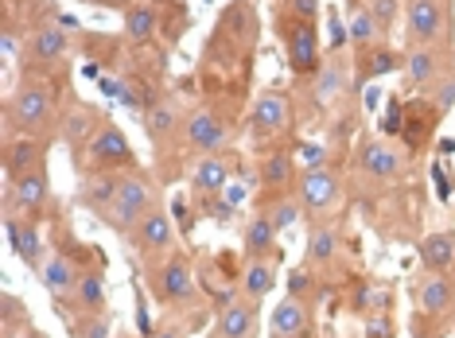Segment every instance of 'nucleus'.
Segmentation results:
<instances>
[{"label":"nucleus","mask_w":455,"mask_h":338,"mask_svg":"<svg viewBox=\"0 0 455 338\" xmlns=\"http://www.w3.org/2000/svg\"><path fill=\"white\" fill-rule=\"evenodd\" d=\"M288 63L299 78L319 70V35L312 20H292V28H288Z\"/></svg>","instance_id":"15"},{"label":"nucleus","mask_w":455,"mask_h":338,"mask_svg":"<svg viewBox=\"0 0 455 338\" xmlns=\"http://www.w3.org/2000/svg\"><path fill=\"white\" fill-rule=\"evenodd\" d=\"M191 187H195V194H203V199L206 194H222L230 187V163H226L219 152H214V156H203L191 171Z\"/></svg>","instance_id":"23"},{"label":"nucleus","mask_w":455,"mask_h":338,"mask_svg":"<svg viewBox=\"0 0 455 338\" xmlns=\"http://www.w3.org/2000/svg\"><path fill=\"white\" fill-rule=\"evenodd\" d=\"M101 8H132V0H94Z\"/></svg>","instance_id":"48"},{"label":"nucleus","mask_w":455,"mask_h":338,"mask_svg":"<svg viewBox=\"0 0 455 338\" xmlns=\"http://www.w3.org/2000/svg\"><path fill=\"white\" fill-rule=\"evenodd\" d=\"M70 51L67 28L63 24H39L32 35H28L24 47V75L28 70H44V67H59Z\"/></svg>","instance_id":"7"},{"label":"nucleus","mask_w":455,"mask_h":338,"mask_svg":"<svg viewBox=\"0 0 455 338\" xmlns=\"http://www.w3.org/2000/svg\"><path fill=\"white\" fill-rule=\"evenodd\" d=\"M148 4H152V0H148Z\"/></svg>","instance_id":"52"},{"label":"nucleus","mask_w":455,"mask_h":338,"mask_svg":"<svg viewBox=\"0 0 455 338\" xmlns=\"http://www.w3.org/2000/svg\"><path fill=\"white\" fill-rule=\"evenodd\" d=\"M366 338H393V323H386V319H374L366 326Z\"/></svg>","instance_id":"47"},{"label":"nucleus","mask_w":455,"mask_h":338,"mask_svg":"<svg viewBox=\"0 0 455 338\" xmlns=\"http://www.w3.org/2000/svg\"><path fill=\"white\" fill-rule=\"evenodd\" d=\"M183 145L199 156H214L226 145V121L214 109H195L183 125Z\"/></svg>","instance_id":"10"},{"label":"nucleus","mask_w":455,"mask_h":338,"mask_svg":"<svg viewBox=\"0 0 455 338\" xmlns=\"http://www.w3.org/2000/svg\"><path fill=\"white\" fill-rule=\"evenodd\" d=\"M70 334H75V338H109V323H106V315L78 311V319L70 323Z\"/></svg>","instance_id":"36"},{"label":"nucleus","mask_w":455,"mask_h":338,"mask_svg":"<svg viewBox=\"0 0 455 338\" xmlns=\"http://www.w3.org/2000/svg\"><path fill=\"white\" fill-rule=\"evenodd\" d=\"M448 59H451V70H455V47H451V55H448Z\"/></svg>","instance_id":"49"},{"label":"nucleus","mask_w":455,"mask_h":338,"mask_svg":"<svg viewBox=\"0 0 455 338\" xmlns=\"http://www.w3.org/2000/svg\"><path fill=\"white\" fill-rule=\"evenodd\" d=\"M276 225L273 218H268L265 210H257L250 222H245V230H242V253L250 261H261V257H273V253H281L276 249Z\"/></svg>","instance_id":"20"},{"label":"nucleus","mask_w":455,"mask_h":338,"mask_svg":"<svg viewBox=\"0 0 455 338\" xmlns=\"http://www.w3.org/2000/svg\"><path fill=\"white\" fill-rule=\"evenodd\" d=\"M0 307H4V338H12V331H16L20 323L32 326V315H28V307L20 303L12 292H4V300H0Z\"/></svg>","instance_id":"37"},{"label":"nucleus","mask_w":455,"mask_h":338,"mask_svg":"<svg viewBox=\"0 0 455 338\" xmlns=\"http://www.w3.org/2000/svg\"><path fill=\"white\" fill-rule=\"evenodd\" d=\"M78 272L82 269H75V261L70 257H51V261H44V269H39V284L51 292V300H55V307L59 303H67L70 295H75V284H78Z\"/></svg>","instance_id":"21"},{"label":"nucleus","mask_w":455,"mask_h":338,"mask_svg":"<svg viewBox=\"0 0 455 338\" xmlns=\"http://www.w3.org/2000/svg\"><path fill=\"white\" fill-rule=\"evenodd\" d=\"M129 245L140 253L144 269H152V264H160L168 253H175V230H172V218L164 207H152L144 218L129 230Z\"/></svg>","instance_id":"3"},{"label":"nucleus","mask_w":455,"mask_h":338,"mask_svg":"<svg viewBox=\"0 0 455 338\" xmlns=\"http://www.w3.org/2000/svg\"><path fill=\"white\" fill-rule=\"evenodd\" d=\"M412 295H417V307L424 315H448L455 303V280L448 272H424Z\"/></svg>","instance_id":"17"},{"label":"nucleus","mask_w":455,"mask_h":338,"mask_svg":"<svg viewBox=\"0 0 455 338\" xmlns=\"http://www.w3.org/2000/svg\"><path fill=\"white\" fill-rule=\"evenodd\" d=\"M47 171V140L44 137H12L4 140V179Z\"/></svg>","instance_id":"11"},{"label":"nucleus","mask_w":455,"mask_h":338,"mask_svg":"<svg viewBox=\"0 0 455 338\" xmlns=\"http://www.w3.org/2000/svg\"><path fill=\"white\" fill-rule=\"evenodd\" d=\"M234 210L237 207L226 199V194H206V202H203V214H206V218H214V222H230Z\"/></svg>","instance_id":"40"},{"label":"nucleus","mask_w":455,"mask_h":338,"mask_svg":"<svg viewBox=\"0 0 455 338\" xmlns=\"http://www.w3.org/2000/svg\"><path fill=\"white\" fill-rule=\"evenodd\" d=\"M339 202H343V187H339V179L327 168H307L299 176V207L312 214V218H323Z\"/></svg>","instance_id":"9"},{"label":"nucleus","mask_w":455,"mask_h":338,"mask_svg":"<svg viewBox=\"0 0 455 338\" xmlns=\"http://www.w3.org/2000/svg\"><path fill=\"white\" fill-rule=\"evenodd\" d=\"M299 156H304V171H307V168H323L327 148H323V145H304V152H299Z\"/></svg>","instance_id":"43"},{"label":"nucleus","mask_w":455,"mask_h":338,"mask_svg":"<svg viewBox=\"0 0 455 338\" xmlns=\"http://www.w3.org/2000/svg\"><path fill=\"white\" fill-rule=\"evenodd\" d=\"M4 241H8V249L39 276V269H44V241H39L36 222L20 218V214H4Z\"/></svg>","instance_id":"13"},{"label":"nucleus","mask_w":455,"mask_h":338,"mask_svg":"<svg viewBox=\"0 0 455 338\" xmlns=\"http://www.w3.org/2000/svg\"><path fill=\"white\" fill-rule=\"evenodd\" d=\"M70 303L86 315H106V276H101L98 269H82Z\"/></svg>","instance_id":"26"},{"label":"nucleus","mask_w":455,"mask_h":338,"mask_svg":"<svg viewBox=\"0 0 455 338\" xmlns=\"http://www.w3.org/2000/svg\"><path fill=\"white\" fill-rule=\"evenodd\" d=\"M292 171H296V163L288 152H268V156L261 160V183L265 187H288L292 183Z\"/></svg>","instance_id":"33"},{"label":"nucleus","mask_w":455,"mask_h":338,"mask_svg":"<svg viewBox=\"0 0 455 338\" xmlns=\"http://www.w3.org/2000/svg\"><path fill=\"white\" fill-rule=\"evenodd\" d=\"M424 94H428L432 109H440V117H443V113H451V106H455V70H448V75H440L428 90H424Z\"/></svg>","instance_id":"35"},{"label":"nucleus","mask_w":455,"mask_h":338,"mask_svg":"<svg viewBox=\"0 0 455 338\" xmlns=\"http://www.w3.org/2000/svg\"><path fill=\"white\" fill-rule=\"evenodd\" d=\"M180 121H183V113L175 101H160V106H152V113L144 117V132H148V140L156 148H164L172 140V132L180 129Z\"/></svg>","instance_id":"29"},{"label":"nucleus","mask_w":455,"mask_h":338,"mask_svg":"<svg viewBox=\"0 0 455 338\" xmlns=\"http://www.w3.org/2000/svg\"><path fill=\"white\" fill-rule=\"evenodd\" d=\"M312 288V269H296V272H288V295L292 300H304V292Z\"/></svg>","instance_id":"41"},{"label":"nucleus","mask_w":455,"mask_h":338,"mask_svg":"<svg viewBox=\"0 0 455 338\" xmlns=\"http://www.w3.org/2000/svg\"><path fill=\"white\" fill-rule=\"evenodd\" d=\"M327 32H331V51H339L343 43H350V28L339 20V12H331V20H327Z\"/></svg>","instance_id":"42"},{"label":"nucleus","mask_w":455,"mask_h":338,"mask_svg":"<svg viewBox=\"0 0 455 338\" xmlns=\"http://www.w3.org/2000/svg\"><path fill=\"white\" fill-rule=\"evenodd\" d=\"M451 70V59L440 55V47H412L405 55V86L409 90H428L440 75Z\"/></svg>","instance_id":"16"},{"label":"nucleus","mask_w":455,"mask_h":338,"mask_svg":"<svg viewBox=\"0 0 455 338\" xmlns=\"http://www.w3.org/2000/svg\"><path fill=\"white\" fill-rule=\"evenodd\" d=\"M148 284L160 303H188L195 295V269L183 253H168L160 264L148 269Z\"/></svg>","instance_id":"4"},{"label":"nucleus","mask_w":455,"mask_h":338,"mask_svg":"<svg viewBox=\"0 0 455 338\" xmlns=\"http://www.w3.org/2000/svg\"><path fill=\"white\" fill-rule=\"evenodd\" d=\"M125 35L132 43H148L156 35V8L152 4H132L125 8Z\"/></svg>","instance_id":"32"},{"label":"nucleus","mask_w":455,"mask_h":338,"mask_svg":"<svg viewBox=\"0 0 455 338\" xmlns=\"http://www.w3.org/2000/svg\"><path fill=\"white\" fill-rule=\"evenodd\" d=\"M299 199H281V202H273V207H265V214L273 218V225L276 230H288V225H296V218H299Z\"/></svg>","instance_id":"38"},{"label":"nucleus","mask_w":455,"mask_h":338,"mask_svg":"<svg viewBox=\"0 0 455 338\" xmlns=\"http://www.w3.org/2000/svg\"><path fill=\"white\" fill-rule=\"evenodd\" d=\"M292 125V101L288 94H276V90H268V94L257 98L253 106V129L261 132V137H281Z\"/></svg>","instance_id":"18"},{"label":"nucleus","mask_w":455,"mask_h":338,"mask_svg":"<svg viewBox=\"0 0 455 338\" xmlns=\"http://www.w3.org/2000/svg\"><path fill=\"white\" fill-rule=\"evenodd\" d=\"M106 125L101 121V113H98V106H86V101H75L67 113H63V121H59V132H63V140H67V148L75 152H82V145L90 148V140L98 137V129Z\"/></svg>","instance_id":"14"},{"label":"nucleus","mask_w":455,"mask_h":338,"mask_svg":"<svg viewBox=\"0 0 455 338\" xmlns=\"http://www.w3.org/2000/svg\"><path fill=\"white\" fill-rule=\"evenodd\" d=\"M288 8H292L296 20H312L315 8H319V0H288Z\"/></svg>","instance_id":"44"},{"label":"nucleus","mask_w":455,"mask_h":338,"mask_svg":"<svg viewBox=\"0 0 455 338\" xmlns=\"http://www.w3.org/2000/svg\"><path fill=\"white\" fill-rule=\"evenodd\" d=\"M152 338H188V326H180V323H164L156 326V334Z\"/></svg>","instance_id":"46"},{"label":"nucleus","mask_w":455,"mask_h":338,"mask_svg":"<svg viewBox=\"0 0 455 338\" xmlns=\"http://www.w3.org/2000/svg\"><path fill=\"white\" fill-rule=\"evenodd\" d=\"M117 183H121V171H106V168H98L94 176L82 183V207L94 210L98 218H109L113 199H117Z\"/></svg>","instance_id":"22"},{"label":"nucleus","mask_w":455,"mask_h":338,"mask_svg":"<svg viewBox=\"0 0 455 338\" xmlns=\"http://www.w3.org/2000/svg\"><path fill=\"white\" fill-rule=\"evenodd\" d=\"M276 261H281V253H276V257H261V261H250V264H245L242 292L250 295V300L261 303L265 295H273V288H276Z\"/></svg>","instance_id":"28"},{"label":"nucleus","mask_w":455,"mask_h":338,"mask_svg":"<svg viewBox=\"0 0 455 338\" xmlns=\"http://www.w3.org/2000/svg\"><path fill=\"white\" fill-rule=\"evenodd\" d=\"M405 59H397V51H393L389 43H378V47H370V51H358V82H366V78H386L393 75Z\"/></svg>","instance_id":"30"},{"label":"nucleus","mask_w":455,"mask_h":338,"mask_svg":"<svg viewBox=\"0 0 455 338\" xmlns=\"http://www.w3.org/2000/svg\"><path fill=\"white\" fill-rule=\"evenodd\" d=\"M121 338H132V334H121Z\"/></svg>","instance_id":"50"},{"label":"nucleus","mask_w":455,"mask_h":338,"mask_svg":"<svg viewBox=\"0 0 455 338\" xmlns=\"http://www.w3.org/2000/svg\"><path fill=\"white\" fill-rule=\"evenodd\" d=\"M405 24L417 47H440L451 35V8L443 0H409Z\"/></svg>","instance_id":"5"},{"label":"nucleus","mask_w":455,"mask_h":338,"mask_svg":"<svg viewBox=\"0 0 455 338\" xmlns=\"http://www.w3.org/2000/svg\"><path fill=\"white\" fill-rule=\"evenodd\" d=\"M443 4H448V0H443Z\"/></svg>","instance_id":"51"},{"label":"nucleus","mask_w":455,"mask_h":338,"mask_svg":"<svg viewBox=\"0 0 455 338\" xmlns=\"http://www.w3.org/2000/svg\"><path fill=\"white\" fill-rule=\"evenodd\" d=\"M339 257V230L331 225H315L304 245V269H327Z\"/></svg>","instance_id":"27"},{"label":"nucleus","mask_w":455,"mask_h":338,"mask_svg":"<svg viewBox=\"0 0 455 338\" xmlns=\"http://www.w3.org/2000/svg\"><path fill=\"white\" fill-rule=\"evenodd\" d=\"M381 129H386L389 137H393V132L401 129V101H397V98L389 101V113H386V121H381Z\"/></svg>","instance_id":"45"},{"label":"nucleus","mask_w":455,"mask_h":338,"mask_svg":"<svg viewBox=\"0 0 455 338\" xmlns=\"http://www.w3.org/2000/svg\"><path fill=\"white\" fill-rule=\"evenodd\" d=\"M358 171H366L370 179L378 183H393L405 176V156H401L386 140H362L358 148Z\"/></svg>","instance_id":"12"},{"label":"nucleus","mask_w":455,"mask_h":338,"mask_svg":"<svg viewBox=\"0 0 455 338\" xmlns=\"http://www.w3.org/2000/svg\"><path fill=\"white\" fill-rule=\"evenodd\" d=\"M315 75H319V82H315L319 98H335V94H343V90H347V67L339 63V55L331 59V63L319 67Z\"/></svg>","instance_id":"34"},{"label":"nucleus","mask_w":455,"mask_h":338,"mask_svg":"<svg viewBox=\"0 0 455 338\" xmlns=\"http://www.w3.org/2000/svg\"><path fill=\"white\" fill-rule=\"evenodd\" d=\"M366 8H370V16L378 20V28L389 35V28L397 24V16H401V0H366Z\"/></svg>","instance_id":"39"},{"label":"nucleus","mask_w":455,"mask_h":338,"mask_svg":"<svg viewBox=\"0 0 455 338\" xmlns=\"http://www.w3.org/2000/svg\"><path fill=\"white\" fill-rule=\"evenodd\" d=\"M152 207H160V202H156V187H152V183L144 179L140 171H121L117 199H113V210H109L106 222L113 225V230L129 233Z\"/></svg>","instance_id":"2"},{"label":"nucleus","mask_w":455,"mask_h":338,"mask_svg":"<svg viewBox=\"0 0 455 338\" xmlns=\"http://www.w3.org/2000/svg\"><path fill=\"white\" fill-rule=\"evenodd\" d=\"M420 264L424 272H448L455 264V230H436L420 241Z\"/></svg>","instance_id":"24"},{"label":"nucleus","mask_w":455,"mask_h":338,"mask_svg":"<svg viewBox=\"0 0 455 338\" xmlns=\"http://www.w3.org/2000/svg\"><path fill=\"white\" fill-rule=\"evenodd\" d=\"M211 338H257V300H234L219 311Z\"/></svg>","instance_id":"19"},{"label":"nucleus","mask_w":455,"mask_h":338,"mask_svg":"<svg viewBox=\"0 0 455 338\" xmlns=\"http://www.w3.org/2000/svg\"><path fill=\"white\" fill-rule=\"evenodd\" d=\"M307 331V307L299 300H281L276 303V311L268 315V338H299Z\"/></svg>","instance_id":"25"},{"label":"nucleus","mask_w":455,"mask_h":338,"mask_svg":"<svg viewBox=\"0 0 455 338\" xmlns=\"http://www.w3.org/2000/svg\"><path fill=\"white\" fill-rule=\"evenodd\" d=\"M51 202L47 187V171H32V176H16L4 179V214H20V218L36 222Z\"/></svg>","instance_id":"6"},{"label":"nucleus","mask_w":455,"mask_h":338,"mask_svg":"<svg viewBox=\"0 0 455 338\" xmlns=\"http://www.w3.org/2000/svg\"><path fill=\"white\" fill-rule=\"evenodd\" d=\"M90 160H94V168H106V171H137V152H132L129 137L121 132L113 121L98 129V137L90 140Z\"/></svg>","instance_id":"8"},{"label":"nucleus","mask_w":455,"mask_h":338,"mask_svg":"<svg viewBox=\"0 0 455 338\" xmlns=\"http://www.w3.org/2000/svg\"><path fill=\"white\" fill-rule=\"evenodd\" d=\"M59 113H55V94L44 86V82H36L28 75L20 86L8 94L4 101V129H8V140L16 137H51V132L59 129Z\"/></svg>","instance_id":"1"},{"label":"nucleus","mask_w":455,"mask_h":338,"mask_svg":"<svg viewBox=\"0 0 455 338\" xmlns=\"http://www.w3.org/2000/svg\"><path fill=\"white\" fill-rule=\"evenodd\" d=\"M350 47L355 51H370V47H378V43H386V32L378 28V20L370 16V8L366 4H358L355 12H350Z\"/></svg>","instance_id":"31"}]
</instances>
